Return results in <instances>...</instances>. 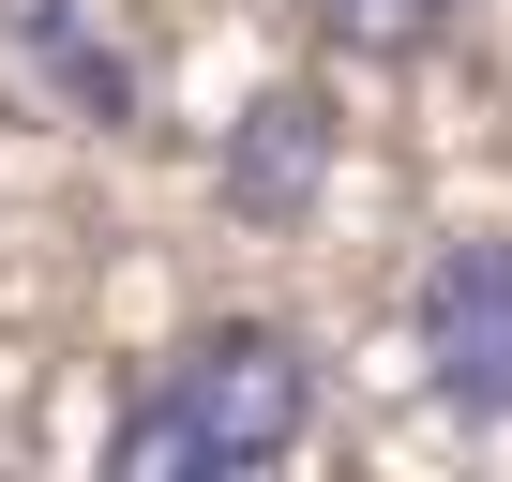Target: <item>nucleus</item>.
<instances>
[{"instance_id": "nucleus-1", "label": "nucleus", "mask_w": 512, "mask_h": 482, "mask_svg": "<svg viewBox=\"0 0 512 482\" xmlns=\"http://www.w3.org/2000/svg\"><path fill=\"white\" fill-rule=\"evenodd\" d=\"M317 422V362L302 332L272 317H226L196 347H166L136 377V407L106 422V467H151V482H226V467H287Z\"/></svg>"}, {"instance_id": "nucleus-2", "label": "nucleus", "mask_w": 512, "mask_h": 482, "mask_svg": "<svg viewBox=\"0 0 512 482\" xmlns=\"http://www.w3.org/2000/svg\"><path fill=\"white\" fill-rule=\"evenodd\" d=\"M407 347H422V392H437V407L512 422V226L437 241V257H422V287H407Z\"/></svg>"}, {"instance_id": "nucleus-3", "label": "nucleus", "mask_w": 512, "mask_h": 482, "mask_svg": "<svg viewBox=\"0 0 512 482\" xmlns=\"http://www.w3.org/2000/svg\"><path fill=\"white\" fill-rule=\"evenodd\" d=\"M317 166H332V106H317V91H272V106L226 136V211L287 226V211L317 196Z\"/></svg>"}, {"instance_id": "nucleus-4", "label": "nucleus", "mask_w": 512, "mask_h": 482, "mask_svg": "<svg viewBox=\"0 0 512 482\" xmlns=\"http://www.w3.org/2000/svg\"><path fill=\"white\" fill-rule=\"evenodd\" d=\"M16 46L46 61V91H61L76 121H136V61L91 31V0H16Z\"/></svg>"}, {"instance_id": "nucleus-5", "label": "nucleus", "mask_w": 512, "mask_h": 482, "mask_svg": "<svg viewBox=\"0 0 512 482\" xmlns=\"http://www.w3.org/2000/svg\"><path fill=\"white\" fill-rule=\"evenodd\" d=\"M452 16H467V0H317V31H332L347 61H422Z\"/></svg>"}]
</instances>
